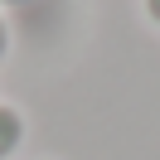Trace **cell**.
I'll use <instances>...</instances> for the list:
<instances>
[{
	"mask_svg": "<svg viewBox=\"0 0 160 160\" xmlns=\"http://www.w3.org/2000/svg\"><path fill=\"white\" fill-rule=\"evenodd\" d=\"M141 15H146L150 29H160V0H141Z\"/></svg>",
	"mask_w": 160,
	"mask_h": 160,
	"instance_id": "obj_3",
	"label": "cell"
},
{
	"mask_svg": "<svg viewBox=\"0 0 160 160\" xmlns=\"http://www.w3.org/2000/svg\"><path fill=\"white\" fill-rule=\"evenodd\" d=\"M44 160H49V155H44Z\"/></svg>",
	"mask_w": 160,
	"mask_h": 160,
	"instance_id": "obj_5",
	"label": "cell"
},
{
	"mask_svg": "<svg viewBox=\"0 0 160 160\" xmlns=\"http://www.w3.org/2000/svg\"><path fill=\"white\" fill-rule=\"evenodd\" d=\"M29 5H44V0H0V10H29Z\"/></svg>",
	"mask_w": 160,
	"mask_h": 160,
	"instance_id": "obj_4",
	"label": "cell"
},
{
	"mask_svg": "<svg viewBox=\"0 0 160 160\" xmlns=\"http://www.w3.org/2000/svg\"><path fill=\"white\" fill-rule=\"evenodd\" d=\"M10 49H15V29H10V20H5V10H0V63L10 58Z\"/></svg>",
	"mask_w": 160,
	"mask_h": 160,
	"instance_id": "obj_2",
	"label": "cell"
},
{
	"mask_svg": "<svg viewBox=\"0 0 160 160\" xmlns=\"http://www.w3.org/2000/svg\"><path fill=\"white\" fill-rule=\"evenodd\" d=\"M24 141H29V117H24V107H15V102L0 97V160H15L24 150Z\"/></svg>",
	"mask_w": 160,
	"mask_h": 160,
	"instance_id": "obj_1",
	"label": "cell"
}]
</instances>
